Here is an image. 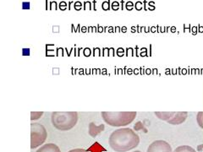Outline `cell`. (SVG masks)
<instances>
[{"mask_svg":"<svg viewBox=\"0 0 203 152\" xmlns=\"http://www.w3.org/2000/svg\"><path fill=\"white\" fill-rule=\"evenodd\" d=\"M173 152H196V151L189 145H181L177 147Z\"/></svg>","mask_w":203,"mask_h":152,"instance_id":"30bf717a","label":"cell"},{"mask_svg":"<svg viewBox=\"0 0 203 152\" xmlns=\"http://www.w3.org/2000/svg\"><path fill=\"white\" fill-rule=\"evenodd\" d=\"M103 130H104L103 124H101L99 126H97L94 123H91L89 124V134L93 138H95L99 133L102 132Z\"/></svg>","mask_w":203,"mask_h":152,"instance_id":"ba28073f","label":"cell"},{"mask_svg":"<svg viewBox=\"0 0 203 152\" xmlns=\"http://www.w3.org/2000/svg\"><path fill=\"white\" fill-rule=\"evenodd\" d=\"M102 117L106 124L113 127L127 126L135 120V112H102Z\"/></svg>","mask_w":203,"mask_h":152,"instance_id":"3957f363","label":"cell"},{"mask_svg":"<svg viewBox=\"0 0 203 152\" xmlns=\"http://www.w3.org/2000/svg\"><path fill=\"white\" fill-rule=\"evenodd\" d=\"M175 112H155V115L158 117L159 119H162V120H164V121H168L170 118H172V117L174 115Z\"/></svg>","mask_w":203,"mask_h":152,"instance_id":"9c48e42d","label":"cell"},{"mask_svg":"<svg viewBox=\"0 0 203 152\" xmlns=\"http://www.w3.org/2000/svg\"><path fill=\"white\" fill-rule=\"evenodd\" d=\"M146 152H173V150L168 142L164 140H156L148 146Z\"/></svg>","mask_w":203,"mask_h":152,"instance_id":"5b68a950","label":"cell"},{"mask_svg":"<svg viewBox=\"0 0 203 152\" xmlns=\"http://www.w3.org/2000/svg\"><path fill=\"white\" fill-rule=\"evenodd\" d=\"M47 133L45 127L38 123L31 124V148L36 149L41 146L47 139Z\"/></svg>","mask_w":203,"mask_h":152,"instance_id":"277c9868","label":"cell"},{"mask_svg":"<svg viewBox=\"0 0 203 152\" xmlns=\"http://www.w3.org/2000/svg\"><path fill=\"white\" fill-rule=\"evenodd\" d=\"M108 143L114 151L127 152L138 146L140 137L131 128H122L110 134Z\"/></svg>","mask_w":203,"mask_h":152,"instance_id":"6da1fadb","label":"cell"},{"mask_svg":"<svg viewBox=\"0 0 203 152\" xmlns=\"http://www.w3.org/2000/svg\"><path fill=\"white\" fill-rule=\"evenodd\" d=\"M36 152H61V151L57 145L53 143H49L41 146Z\"/></svg>","mask_w":203,"mask_h":152,"instance_id":"52a82bcc","label":"cell"},{"mask_svg":"<svg viewBox=\"0 0 203 152\" xmlns=\"http://www.w3.org/2000/svg\"><path fill=\"white\" fill-rule=\"evenodd\" d=\"M187 115L188 113L186 112H175L174 115L172 117V118H170L168 123L173 125H178V124H183L186 118H187Z\"/></svg>","mask_w":203,"mask_h":152,"instance_id":"8992f818","label":"cell"},{"mask_svg":"<svg viewBox=\"0 0 203 152\" xmlns=\"http://www.w3.org/2000/svg\"><path fill=\"white\" fill-rule=\"evenodd\" d=\"M51 121L54 128L60 131H68L73 128L78 122L76 112H53Z\"/></svg>","mask_w":203,"mask_h":152,"instance_id":"7a4b0ae2","label":"cell"},{"mask_svg":"<svg viewBox=\"0 0 203 152\" xmlns=\"http://www.w3.org/2000/svg\"><path fill=\"white\" fill-rule=\"evenodd\" d=\"M43 112H31V120H37L39 119L43 116Z\"/></svg>","mask_w":203,"mask_h":152,"instance_id":"8fae6325","label":"cell"},{"mask_svg":"<svg viewBox=\"0 0 203 152\" xmlns=\"http://www.w3.org/2000/svg\"><path fill=\"white\" fill-rule=\"evenodd\" d=\"M132 152H141V151H132Z\"/></svg>","mask_w":203,"mask_h":152,"instance_id":"4fadbf2b","label":"cell"},{"mask_svg":"<svg viewBox=\"0 0 203 152\" xmlns=\"http://www.w3.org/2000/svg\"><path fill=\"white\" fill-rule=\"evenodd\" d=\"M68 152H90V151H87V150H84V149H80V148H78V149H73V150H70V151H69Z\"/></svg>","mask_w":203,"mask_h":152,"instance_id":"7c38bea8","label":"cell"}]
</instances>
